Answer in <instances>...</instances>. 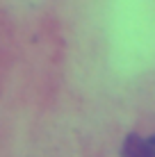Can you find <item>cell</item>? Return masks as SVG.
<instances>
[{
	"label": "cell",
	"instance_id": "obj_1",
	"mask_svg": "<svg viewBox=\"0 0 155 157\" xmlns=\"http://www.w3.org/2000/svg\"><path fill=\"white\" fill-rule=\"evenodd\" d=\"M123 157H155V146L148 141V139H141L137 134H130V137L123 141V150H121Z\"/></svg>",
	"mask_w": 155,
	"mask_h": 157
},
{
	"label": "cell",
	"instance_id": "obj_2",
	"mask_svg": "<svg viewBox=\"0 0 155 157\" xmlns=\"http://www.w3.org/2000/svg\"><path fill=\"white\" fill-rule=\"evenodd\" d=\"M148 141H151V144L155 146V134H153V137H151V139H148Z\"/></svg>",
	"mask_w": 155,
	"mask_h": 157
}]
</instances>
